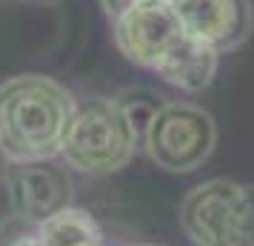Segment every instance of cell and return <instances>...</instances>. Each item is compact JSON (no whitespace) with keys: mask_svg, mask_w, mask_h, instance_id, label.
Segmentation results:
<instances>
[{"mask_svg":"<svg viewBox=\"0 0 254 246\" xmlns=\"http://www.w3.org/2000/svg\"><path fill=\"white\" fill-rule=\"evenodd\" d=\"M143 135L117 97H92L77 103L60 161L86 177H106L126 169Z\"/></svg>","mask_w":254,"mask_h":246,"instance_id":"3","label":"cell"},{"mask_svg":"<svg viewBox=\"0 0 254 246\" xmlns=\"http://www.w3.org/2000/svg\"><path fill=\"white\" fill-rule=\"evenodd\" d=\"M197 40L229 55L240 49L254 32L252 0H166Z\"/></svg>","mask_w":254,"mask_h":246,"instance_id":"6","label":"cell"},{"mask_svg":"<svg viewBox=\"0 0 254 246\" xmlns=\"http://www.w3.org/2000/svg\"><path fill=\"white\" fill-rule=\"evenodd\" d=\"M180 229L191 246H254V183L211 177L180 200Z\"/></svg>","mask_w":254,"mask_h":246,"instance_id":"4","label":"cell"},{"mask_svg":"<svg viewBox=\"0 0 254 246\" xmlns=\"http://www.w3.org/2000/svg\"><path fill=\"white\" fill-rule=\"evenodd\" d=\"M77 112L71 89L49 75H14L0 83V155L9 164L55 161Z\"/></svg>","mask_w":254,"mask_h":246,"instance_id":"2","label":"cell"},{"mask_svg":"<svg viewBox=\"0 0 254 246\" xmlns=\"http://www.w3.org/2000/svg\"><path fill=\"white\" fill-rule=\"evenodd\" d=\"M117 100H120V106L126 109V115L131 117V123L137 126L140 135L146 132V126L151 123V117L157 115V112H160V106L166 103L160 94H154L151 89H143V86L120 92V94H117Z\"/></svg>","mask_w":254,"mask_h":246,"instance_id":"9","label":"cell"},{"mask_svg":"<svg viewBox=\"0 0 254 246\" xmlns=\"http://www.w3.org/2000/svg\"><path fill=\"white\" fill-rule=\"evenodd\" d=\"M112 37L120 55L140 69L154 72L180 92H203L220 69L217 49L186 32L166 0L134 3L112 20Z\"/></svg>","mask_w":254,"mask_h":246,"instance_id":"1","label":"cell"},{"mask_svg":"<svg viewBox=\"0 0 254 246\" xmlns=\"http://www.w3.org/2000/svg\"><path fill=\"white\" fill-rule=\"evenodd\" d=\"M37 238L43 246H71L83 244V241H103V232L89 212L66 206V209L55 212L52 218L37 223Z\"/></svg>","mask_w":254,"mask_h":246,"instance_id":"8","label":"cell"},{"mask_svg":"<svg viewBox=\"0 0 254 246\" xmlns=\"http://www.w3.org/2000/svg\"><path fill=\"white\" fill-rule=\"evenodd\" d=\"M66 169L55 161L14 166L12 177H9L12 206L37 223L52 218L55 212L66 209L71 200V177Z\"/></svg>","mask_w":254,"mask_h":246,"instance_id":"7","label":"cell"},{"mask_svg":"<svg viewBox=\"0 0 254 246\" xmlns=\"http://www.w3.org/2000/svg\"><path fill=\"white\" fill-rule=\"evenodd\" d=\"M134 3H146V0H100V9L106 12L109 20H115V17H120L126 9H131Z\"/></svg>","mask_w":254,"mask_h":246,"instance_id":"10","label":"cell"},{"mask_svg":"<svg viewBox=\"0 0 254 246\" xmlns=\"http://www.w3.org/2000/svg\"><path fill=\"white\" fill-rule=\"evenodd\" d=\"M71 246H106L103 241H83V244H71Z\"/></svg>","mask_w":254,"mask_h":246,"instance_id":"12","label":"cell"},{"mask_svg":"<svg viewBox=\"0 0 254 246\" xmlns=\"http://www.w3.org/2000/svg\"><path fill=\"white\" fill-rule=\"evenodd\" d=\"M217 146V123L203 106L166 100L143 132V149L157 169L169 175H191L203 169Z\"/></svg>","mask_w":254,"mask_h":246,"instance_id":"5","label":"cell"},{"mask_svg":"<svg viewBox=\"0 0 254 246\" xmlns=\"http://www.w3.org/2000/svg\"><path fill=\"white\" fill-rule=\"evenodd\" d=\"M12 246H43V241L37 238V232H32V235H23L20 241H14Z\"/></svg>","mask_w":254,"mask_h":246,"instance_id":"11","label":"cell"},{"mask_svg":"<svg viewBox=\"0 0 254 246\" xmlns=\"http://www.w3.org/2000/svg\"><path fill=\"white\" fill-rule=\"evenodd\" d=\"M137 246H151V244H137Z\"/></svg>","mask_w":254,"mask_h":246,"instance_id":"13","label":"cell"}]
</instances>
